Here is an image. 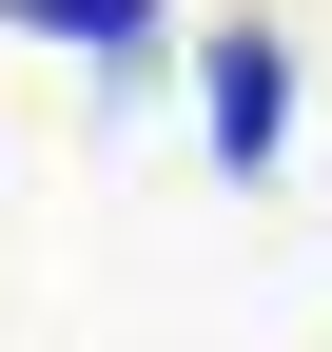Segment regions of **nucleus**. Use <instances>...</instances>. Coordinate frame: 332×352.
Returning a JSON list of instances; mask_svg holds the SVG:
<instances>
[{
  "label": "nucleus",
  "instance_id": "nucleus-1",
  "mask_svg": "<svg viewBox=\"0 0 332 352\" xmlns=\"http://www.w3.org/2000/svg\"><path fill=\"white\" fill-rule=\"evenodd\" d=\"M195 118H215V176H274V157H294V39H274V20H215Z\"/></svg>",
  "mask_w": 332,
  "mask_h": 352
},
{
  "label": "nucleus",
  "instance_id": "nucleus-2",
  "mask_svg": "<svg viewBox=\"0 0 332 352\" xmlns=\"http://www.w3.org/2000/svg\"><path fill=\"white\" fill-rule=\"evenodd\" d=\"M0 39H98V59H137L156 0H0Z\"/></svg>",
  "mask_w": 332,
  "mask_h": 352
}]
</instances>
